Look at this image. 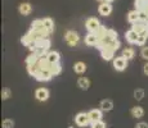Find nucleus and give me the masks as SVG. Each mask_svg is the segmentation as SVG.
Instances as JSON below:
<instances>
[{"label":"nucleus","instance_id":"1","mask_svg":"<svg viewBox=\"0 0 148 128\" xmlns=\"http://www.w3.org/2000/svg\"><path fill=\"white\" fill-rule=\"evenodd\" d=\"M101 23H99V21L97 18H88L86 22H85V27H86V30L89 31V32L92 33H97V31L101 28Z\"/></svg>","mask_w":148,"mask_h":128},{"label":"nucleus","instance_id":"2","mask_svg":"<svg viewBox=\"0 0 148 128\" xmlns=\"http://www.w3.org/2000/svg\"><path fill=\"white\" fill-rule=\"evenodd\" d=\"M64 40L70 46H76L80 41V37H79L77 32H75V31H67L66 35H64Z\"/></svg>","mask_w":148,"mask_h":128},{"label":"nucleus","instance_id":"3","mask_svg":"<svg viewBox=\"0 0 148 128\" xmlns=\"http://www.w3.org/2000/svg\"><path fill=\"white\" fill-rule=\"evenodd\" d=\"M53 77L54 76L52 74V72H50L49 69H39V72L36 73V76L34 77V78L40 82H48V81H50Z\"/></svg>","mask_w":148,"mask_h":128},{"label":"nucleus","instance_id":"4","mask_svg":"<svg viewBox=\"0 0 148 128\" xmlns=\"http://www.w3.org/2000/svg\"><path fill=\"white\" fill-rule=\"evenodd\" d=\"M75 123L79 127H86L88 124H90V119H89L88 113H79L75 116Z\"/></svg>","mask_w":148,"mask_h":128},{"label":"nucleus","instance_id":"5","mask_svg":"<svg viewBox=\"0 0 148 128\" xmlns=\"http://www.w3.org/2000/svg\"><path fill=\"white\" fill-rule=\"evenodd\" d=\"M113 67H115L116 70H119V72H122V70L126 69L127 67V59L124 58V56H117V58L113 59Z\"/></svg>","mask_w":148,"mask_h":128},{"label":"nucleus","instance_id":"6","mask_svg":"<svg viewBox=\"0 0 148 128\" xmlns=\"http://www.w3.org/2000/svg\"><path fill=\"white\" fill-rule=\"evenodd\" d=\"M35 98L39 101H47L49 99V90L45 89V87H40L35 91Z\"/></svg>","mask_w":148,"mask_h":128},{"label":"nucleus","instance_id":"7","mask_svg":"<svg viewBox=\"0 0 148 128\" xmlns=\"http://www.w3.org/2000/svg\"><path fill=\"white\" fill-rule=\"evenodd\" d=\"M98 12H99V14H101V16H103V17L110 16V14L112 13V5H111V3L103 1L101 5H99Z\"/></svg>","mask_w":148,"mask_h":128},{"label":"nucleus","instance_id":"8","mask_svg":"<svg viewBox=\"0 0 148 128\" xmlns=\"http://www.w3.org/2000/svg\"><path fill=\"white\" fill-rule=\"evenodd\" d=\"M88 115H89V119H90V124L102 121V110L101 109H92L88 113Z\"/></svg>","mask_w":148,"mask_h":128},{"label":"nucleus","instance_id":"9","mask_svg":"<svg viewBox=\"0 0 148 128\" xmlns=\"http://www.w3.org/2000/svg\"><path fill=\"white\" fill-rule=\"evenodd\" d=\"M45 58H47V60L50 64H56V63H59V60H61V54L58 51H49L45 55Z\"/></svg>","mask_w":148,"mask_h":128},{"label":"nucleus","instance_id":"10","mask_svg":"<svg viewBox=\"0 0 148 128\" xmlns=\"http://www.w3.org/2000/svg\"><path fill=\"white\" fill-rule=\"evenodd\" d=\"M98 41H99V39H98V36H97L95 33L89 32L86 36H85V44H86L88 46H97Z\"/></svg>","mask_w":148,"mask_h":128},{"label":"nucleus","instance_id":"11","mask_svg":"<svg viewBox=\"0 0 148 128\" xmlns=\"http://www.w3.org/2000/svg\"><path fill=\"white\" fill-rule=\"evenodd\" d=\"M138 37H139V33H136L134 30H129L125 33V39H126V41L129 42V44H136Z\"/></svg>","mask_w":148,"mask_h":128},{"label":"nucleus","instance_id":"12","mask_svg":"<svg viewBox=\"0 0 148 128\" xmlns=\"http://www.w3.org/2000/svg\"><path fill=\"white\" fill-rule=\"evenodd\" d=\"M147 28H148L147 22H143V21H138V22H135V23H133V26H132V30H134L136 33H142L143 31H146Z\"/></svg>","mask_w":148,"mask_h":128},{"label":"nucleus","instance_id":"13","mask_svg":"<svg viewBox=\"0 0 148 128\" xmlns=\"http://www.w3.org/2000/svg\"><path fill=\"white\" fill-rule=\"evenodd\" d=\"M101 55L104 60H112L113 56H115V50L110 49V47H104L101 50Z\"/></svg>","mask_w":148,"mask_h":128},{"label":"nucleus","instance_id":"14","mask_svg":"<svg viewBox=\"0 0 148 128\" xmlns=\"http://www.w3.org/2000/svg\"><path fill=\"white\" fill-rule=\"evenodd\" d=\"M31 30H35V31H48L47 28H45L42 19H35V21L31 22Z\"/></svg>","mask_w":148,"mask_h":128},{"label":"nucleus","instance_id":"15","mask_svg":"<svg viewBox=\"0 0 148 128\" xmlns=\"http://www.w3.org/2000/svg\"><path fill=\"white\" fill-rule=\"evenodd\" d=\"M18 10L22 16H28V14L32 12V7H31L30 3H22V4L19 5Z\"/></svg>","mask_w":148,"mask_h":128},{"label":"nucleus","instance_id":"16","mask_svg":"<svg viewBox=\"0 0 148 128\" xmlns=\"http://www.w3.org/2000/svg\"><path fill=\"white\" fill-rule=\"evenodd\" d=\"M113 109V102L110 99H106V100L101 101V110L102 112H111Z\"/></svg>","mask_w":148,"mask_h":128},{"label":"nucleus","instance_id":"17","mask_svg":"<svg viewBox=\"0 0 148 128\" xmlns=\"http://www.w3.org/2000/svg\"><path fill=\"white\" fill-rule=\"evenodd\" d=\"M35 45H36V47H42V49H45V50H49L52 42H50L49 37H47V39H40L39 41H36Z\"/></svg>","mask_w":148,"mask_h":128},{"label":"nucleus","instance_id":"18","mask_svg":"<svg viewBox=\"0 0 148 128\" xmlns=\"http://www.w3.org/2000/svg\"><path fill=\"white\" fill-rule=\"evenodd\" d=\"M130 114L133 115V118H142L144 115V109L142 106H134L130 110Z\"/></svg>","mask_w":148,"mask_h":128},{"label":"nucleus","instance_id":"19","mask_svg":"<svg viewBox=\"0 0 148 128\" xmlns=\"http://www.w3.org/2000/svg\"><path fill=\"white\" fill-rule=\"evenodd\" d=\"M77 86L80 87L81 90H88L90 87V81L86 77H80V78L77 79Z\"/></svg>","mask_w":148,"mask_h":128},{"label":"nucleus","instance_id":"20","mask_svg":"<svg viewBox=\"0 0 148 128\" xmlns=\"http://www.w3.org/2000/svg\"><path fill=\"white\" fill-rule=\"evenodd\" d=\"M134 5H135V10H138V12H146L148 4L144 0H135Z\"/></svg>","mask_w":148,"mask_h":128},{"label":"nucleus","instance_id":"21","mask_svg":"<svg viewBox=\"0 0 148 128\" xmlns=\"http://www.w3.org/2000/svg\"><path fill=\"white\" fill-rule=\"evenodd\" d=\"M127 21L130 22V23H135V22L139 21V12L138 10H132V12L127 13Z\"/></svg>","mask_w":148,"mask_h":128},{"label":"nucleus","instance_id":"22","mask_svg":"<svg viewBox=\"0 0 148 128\" xmlns=\"http://www.w3.org/2000/svg\"><path fill=\"white\" fill-rule=\"evenodd\" d=\"M42 22H44V26H45V28L48 30V32L52 33L54 31V22H53V19L49 18V17H47V18L42 19Z\"/></svg>","mask_w":148,"mask_h":128},{"label":"nucleus","instance_id":"23","mask_svg":"<svg viewBox=\"0 0 148 128\" xmlns=\"http://www.w3.org/2000/svg\"><path fill=\"white\" fill-rule=\"evenodd\" d=\"M39 59L40 58H38V55H36L35 53H31L30 55L26 58V65H34V64H38V62H39Z\"/></svg>","mask_w":148,"mask_h":128},{"label":"nucleus","instance_id":"24","mask_svg":"<svg viewBox=\"0 0 148 128\" xmlns=\"http://www.w3.org/2000/svg\"><path fill=\"white\" fill-rule=\"evenodd\" d=\"M73 70L76 73H79V74H81V73H84L86 70V64L82 63V62H77V63H75V65H73Z\"/></svg>","mask_w":148,"mask_h":128},{"label":"nucleus","instance_id":"25","mask_svg":"<svg viewBox=\"0 0 148 128\" xmlns=\"http://www.w3.org/2000/svg\"><path fill=\"white\" fill-rule=\"evenodd\" d=\"M135 55V51L134 49H132V47H126V49L122 50V56L124 58H126L127 60H130V59H133Z\"/></svg>","mask_w":148,"mask_h":128},{"label":"nucleus","instance_id":"26","mask_svg":"<svg viewBox=\"0 0 148 128\" xmlns=\"http://www.w3.org/2000/svg\"><path fill=\"white\" fill-rule=\"evenodd\" d=\"M21 42L25 45V46H27V47H30V46H32L34 44H35V41H34L32 39H31V36L28 35V33H26V35L23 36V37L21 39Z\"/></svg>","mask_w":148,"mask_h":128},{"label":"nucleus","instance_id":"27","mask_svg":"<svg viewBox=\"0 0 148 128\" xmlns=\"http://www.w3.org/2000/svg\"><path fill=\"white\" fill-rule=\"evenodd\" d=\"M49 70L52 72L53 76H58L59 73L62 72V65H61V63L52 64V65H50V68H49Z\"/></svg>","mask_w":148,"mask_h":128},{"label":"nucleus","instance_id":"28","mask_svg":"<svg viewBox=\"0 0 148 128\" xmlns=\"http://www.w3.org/2000/svg\"><path fill=\"white\" fill-rule=\"evenodd\" d=\"M39 69H40V67H39L38 64H34V65H27V72L30 76L35 77L36 73L39 72Z\"/></svg>","mask_w":148,"mask_h":128},{"label":"nucleus","instance_id":"29","mask_svg":"<svg viewBox=\"0 0 148 128\" xmlns=\"http://www.w3.org/2000/svg\"><path fill=\"white\" fill-rule=\"evenodd\" d=\"M107 32H108V28H106V26H101V28H99V30L97 31L95 35L98 36V39H99V40H101V39H103L104 36L107 35Z\"/></svg>","mask_w":148,"mask_h":128},{"label":"nucleus","instance_id":"30","mask_svg":"<svg viewBox=\"0 0 148 128\" xmlns=\"http://www.w3.org/2000/svg\"><path fill=\"white\" fill-rule=\"evenodd\" d=\"M134 98H135L138 101H140L142 99L144 98V90H143V89H136V90L134 91Z\"/></svg>","mask_w":148,"mask_h":128},{"label":"nucleus","instance_id":"31","mask_svg":"<svg viewBox=\"0 0 148 128\" xmlns=\"http://www.w3.org/2000/svg\"><path fill=\"white\" fill-rule=\"evenodd\" d=\"M3 128H13L14 127V122L12 121V119H4L1 123Z\"/></svg>","mask_w":148,"mask_h":128},{"label":"nucleus","instance_id":"32","mask_svg":"<svg viewBox=\"0 0 148 128\" xmlns=\"http://www.w3.org/2000/svg\"><path fill=\"white\" fill-rule=\"evenodd\" d=\"M147 39L144 35H139V37H138V41H136V45H139V46H143L144 44H146V41H147Z\"/></svg>","mask_w":148,"mask_h":128},{"label":"nucleus","instance_id":"33","mask_svg":"<svg viewBox=\"0 0 148 128\" xmlns=\"http://www.w3.org/2000/svg\"><path fill=\"white\" fill-rule=\"evenodd\" d=\"M10 98V90L9 89H4L1 91V99L3 100H7Z\"/></svg>","mask_w":148,"mask_h":128},{"label":"nucleus","instance_id":"34","mask_svg":"<svg viewBox=\"0 0 148 128\" xmlns=\"http://www.w3.org/2000/svg\"><path fill=\"white\" fill-rule=\"evenodd\" d=\"M90 126H92V128H106V123L99 121V122H95V123L90 124Z\"/></svg>","mask_w":148,"mask_h":128},{"label":"nucleus","instance_id":"35","mask_svg":"<svg viewBox=\"0 0 148 128\" xmlns=\"http://www.w3.org/2000/svg\"><path fill=\"white\" fill-rule=\"evenodd\" d=\"M140 55L143 59H146V60H148V46L147 47H143L140 51Z\"/></svg>","mask_w":148,"mask_h":128},{"label":"nucleus","instance_id":"36","mask_svg":"<svg viewBox=\"0 0 148 128\" xmlns=\"http://www.w3.org/2000/svg\"><path fill=\"white\" fill-rule=\"evenodd\" d=\"M135 128H148V124H147V123H144V122H140V123L136 124Z\"/></svg>","mask_w":148,"mask_h":128},{"label":"nucleus","instance_id":"37","mask_svg":"<svg viewBox=\"0 0 148 128\" xmlns=\"http://www.w3.org/2000/svg\"><path fill=\"white\" fill-rule=\"evenodd\" d=\"M143 73L146 76H148V63L144 64V67H143Z\"/></svg>","mask_w":148,"mask_h":128},{"label":"nucleus","instance_id":"38","mask_svg":"<svg viewBox=\"0 0 148 128\" xmlns=\"http://www.w3.org/2000/svg\"><path fill=\"white\" fill-rule=\"evenodd\" d=\"M106 1H107V3H112L113 0H106Z\"/></svg>","mask_w":148,"mask_h":128},{"label":"nucleus","instance_id":"39","mask_svg":"<svg viewBox=\"0 0 148 128\" xmlns=\"http://www.w3.org/2000/svg\"><path fill=\"white\" fill-rule=\"evenodd\" d=\"M144 1H146V3H147V4H148V0H144Z\"/></svg>","mask_w":148,"mask_h":128},{"label":"nucleus","instance_id":"40","mask_svg":"<svg viewBox=\"0 0 148 128\" xmlns=\"http://www.w3.org/2000/svg\"><path fill=\"white\" fill-rule=\"evenodd\" d=\"M99 1H106V0H99Z\"/></svg>","mask_w":148,"mask_h":128},{"label":"nucleus","instance_id":"41","mask_svg":"<svg viewBox=\"0 0 148 128\" xmlns=\"http://www.w3.org/2000/svg\"><path fill=\"white\" fill-rule=\"evenodd\" d=\"M147 26H148V21H147Z\"/></svg>","mask_w":148,"mask_h":128}]
</instances>
